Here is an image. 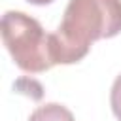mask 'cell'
I'll return each mask as SVG.
<instances>
[{
  "label": "cell",
  "mask_w": 121,
  "mask_h": 121,
  "mask_svg": "<svg viewBox=\"0 0 121 121\" xmlns=\"http://www.w3.org/2000/svg\"><path fill=\"white\" fill-rule=\"evenodd\" d=\"M121 32V0H68L59 28L49 34L53 64L79 62L96 40Z\"/></svg>",
  "instance_id": "obj_1"
},
{
  "label": "cell",
  "mask_w": 121,
  "mask_h": 121,
  "mask_svg": "<svg viewBox=\"0 0 121 121\" xmlns=\"http://www.w3.org/2000/svg\"><path fill=\"white\" fill-rule=\"evenodd\" d=\"M2 42L23 72L40 74L55 66L49 55V34L23 11L9 9L2 15Z\"/></svg>",
  "instance_id": "obj_2"
},
{
  "label": "cell",
  "mask_w": 121,
  "mask_h": 121,
  "mask_svg": "<svg viewBox=\"0 0 121 121\" xmlns=\"http://www.w3.org/2000/svg\"><path fill=\"white\" fill-rule=\"evenodd\" d=\"M28 121H76V119L66 106L59 102H47L43 106H38L30 113Z\"/></svg>",
  "instance_id": "obj_3"
},
{
  "label": "cell",
  "mask_w": 121,
  "mask_h": 121,
  "mask_svg": "<svg viewBox=\"0 0 121 121\" xmlns=\"http://www.w3.org/2000/svg\"><path fill=\"white\" fill-rule=\"evenodd\" d=\"M110 106L117 121H121V74L113 79V85L110 91Z\"/></svg>",
  "instance_id": "obj_4"
},
{
  "label": "cell",
  "mask_w": 121,
  "mask_h": 121,
  "mask_svg": "<svg viewBox=\"0 0 121 121\" xmlns=\"http://www.w3.org/2000/svg\"><path fill=\"white\" fill-rule=\"evenodd\" d=\"M28 4H34V6H47V4H51V2H55V0H26Z\"/></svg>",
  "instance_id": "obj_5"
}]
</instances>
